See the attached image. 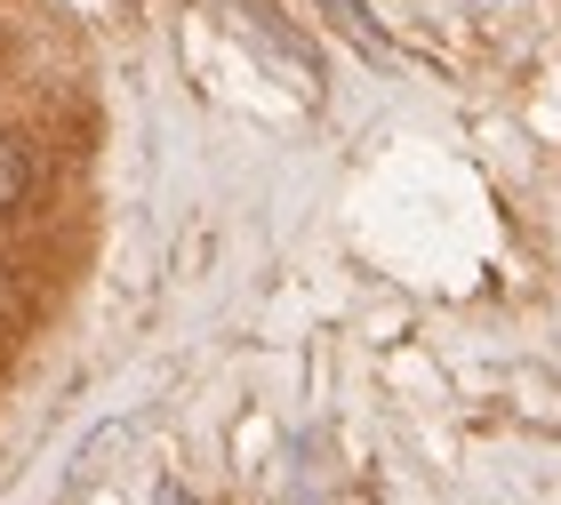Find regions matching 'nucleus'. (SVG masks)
Returning a JSON list of instances; mask_svg holds the SVG:
<instances>
[{
  "instance_id": "f257e3e1",
  "label": "nucleus",
  "mask_w": 561,
  "mask_h": 505,
  "mask_svg": "<svg viewBox=\"0 0 561 505\" xmlns=\"http://www.w3.org/2000/svg\"><path fill=\"white\" fill-rule=\"evenodd\" d=\"M24 185H33V161H24V145H16L9 129H0V217L24 200Z\"/></svg>"
}]
</instances>
